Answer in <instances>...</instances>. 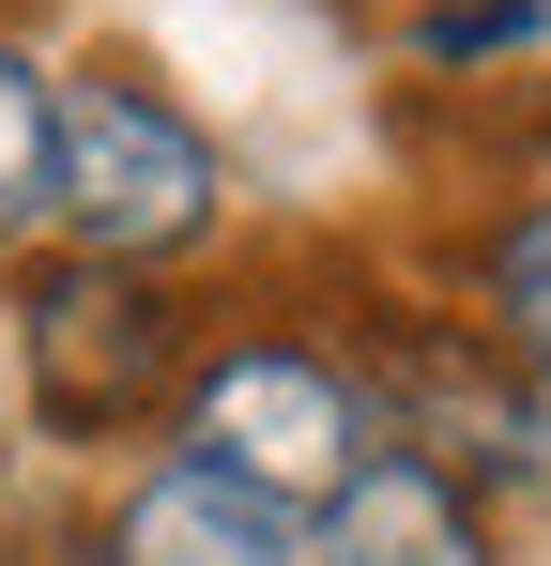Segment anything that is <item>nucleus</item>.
Returning a JSON list of instances; mask_svg holds the SVG:
<instances>
[{
  "label": "nucleus",
  "mask_w": 551,
  "mask_h": 566,
  "mask_svg": "<svg viewBox=\"0 0 551 566\" xmlns=\"http://www.w3.org/2000/svg\"><path fill=\"white\" fill-rule=\"evenodd\" d=\"M77 566H306V521L261 505V490H230V474L154 460V474L77 536Z\"/></svg>",
  "instance_id": "obj_5"
},
{
  "label": "nucleus",
  "mask_w": 551,
  "mask_h": 566,
  "mask_svg": "<svg viewBox=\"0 0 551 566\" xmlns=\"http://www.w3.org/2000/svg\"><path fill=\"white\" fill-rule=\"evenodd\" d=\"M0 460H15V398H0Z\"/></svg>",
  "instance_id": "obj_9"
},
{
  "label": "nucleus",
  "mask_w": 551,
  "mask_h": 566,
  "mask_svg": "<svg viewBox=\"0 0 551 566\" xmlns=\"http://www.w3.org/2000/svg\"><path fill=\"white\" fill-rule=\"evenodd\" d=\"M46 230H62L77 261L169 276L184 245L230 230V154H215V123H199L154 62H77V77H46Z\"/></svg>",
  "instance_id": "obj_1"
},
{
  "label": "nucleus",
  "mask_w": 551,
  "mask_h": 566,
  "mask_svg": "<svg viewBox=\"0 0 551 566\" xmlns=\"http://www.w3.org/2000/svg\"><path fill=\"white\" fill-rule=\"evenodd\" d=\"M306 566H506V536H490V505H475L459 474L367 444V460L306 505Z\"/></svg>",
  "instance_id": "obj_4"
},
{
  "label": "nucleus",
  "mask_w": 551,
  "mask_h": 566,
  "mask_svg": "<svg viewBox=\"0 0 551 566\" xmlns=\"http://www.w3.org/2000/svg\"><path fill=\"white\" fill-rule=\"evenodd\" d=\"M199 353V306L169 276H123V261H77V245H46V261H15V306H0V398H31V429L46 444H138V429H169V382Z\"/></svg>",
  "instance_id": "obj_3"
},
{
  "label": "nucleus",
  "mask_w": 551,
  "mask_h": 566,
  "mask_svg": "<svg viewBox=\"0 0 551 566\" xmlns=\"http://www.w3.org/2000/svg\"><path fill=\"white\" fill-rule=\"evenodd\" d=\"M46 230V62L0 31V261H31Z\"/></svg>",
  "instance_id": "obj_7"
},
{
  "label": "nucleus",
  "mask_w": 551,
  "mask_h": 566,
  "mask_svg": "<svg viewBox=\"0 0 551 566\" xmlns=\"http://www.w3.org/2000/svg\"><path fill=\"white\" fill-rule=\"evenodd\" d=\"M459 322H475L521 382H551V185L506 199V214H475V245H459Z\"/></svg>",
  "instance_id": "obj_6"
},
{
  "label": "nucleus",
  "mask_w": 551,
  "mask_h": 566,
  "mask_svg": "<svg viewBox=\"0 0 551 566\" xmlns=\"http://www.w3.org/2000/svg\"><path fill=\"white\" fill-rule=\"evenodd\" d=\"M521 505H551V382H537V460H521Z\"/></svg>",
  "instance_id": "obj_8"
},
{
  "label": "nucleus",
  "mask_w": 551,
  "mask_h": 566,
  "mask_svg": "<svg viewBox=\"0 0 551 566\" xmlns=\"http://www.w3.org/2000/svg\"><path fill=\"white\" fill-rule=\"evenodd\" d=\"M367 444H383V413H367L353 353L322 322H199V353L169 382V460L184 474H230V490L306 521Z\"/></svg>",
  "instance_id": "obj_2"
}]
</instances>
